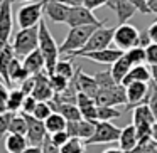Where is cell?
I'll list each match as a JSON object with an SVG mask.
<instances>
[{
  "label": "cell",
  "mask_w": 157,
  "mask_h": 153,
  "mask_svg": "<svg viewBox=\"0 0 157 153\" xmlns=\"http://www.w3.org/2000/svg\"><path fill=\"white\" fill-rule=\"evenodd\" d=\"M39 51H41L42 57L46 61V72L48 74H52L54 72V67L59 61V46L58 42L54 41L51 31L48 29V24L46 20L39 22Z\"/></svg>",
  "instance_id": "obj_1"
},
{
  "label": "cell",
  "mask_w": 157,
  "mask_h": 153,
  "mask_svg": "<svg viewBox=\"0 0 157 153\" xmlns=\"http://www.w3.org/2000/svg\"><path fill=\"white\" fill-rule=\"evenodd\" d=\"M96 29H98L96 25H86V27H73V29H69L64 42L59 46V52L69 56V54H73V52L81 51Z\"/></svg>",
  "instance_id": "obj_2"
},
{
  "label": "cell",
  "mask_w": 157,
  "mask_h": 153,
  "mask_svg": "<svg viewBox=\"0 0 157 153\" xmlns=\"http://www.w3.org/2000/svg\"><path fill=\"white\" fill-rule=\"evenodd\" d=\"M12 47H14V52L19 59L27 57L31 52H34L39 47V25L31 29H21L14 35Z\"/></svg>",
  "instance_id": "obj_3"
},
{
  "label": "cell",
  "mask_w": 157,
  "mask_h": 153,
  "mask_svg": "<svg viewBox=\"0 0 157 153\" xmlns=\"http://www.w3.org/2000/svg\"><path fill=\"white\" fill-rule=\"evenodd\" d=\"M48 0H36L32 4H25L17 10L15 20H17L21 29H31V27H37L39 22L42 20L44 15V5Z\"/></svg>",
  "instance_id": "obj_4"
},
{
  "label": "cell",
  "mask_w": 157,
  "mask_h": 153,
  "mask_svg": "<svg viewBox=\"0 0 157 153\" xmlns=\"http://www.w3.org/2000/svg\"><path fill=\"white\" fill-rule=\"evenodd\" d=\"M113 34H115V27H106V25H101L98 27L93 35L90 37V41L86 42V46L78 52H73L69 54V59L73 57H79L81 54H86V52H95V51H103V49H108L110 44L113 42Z\"/></svg>",
  "instance_id": "obj_5"
},
{
  "label": "cell",
  "mask_w": 157,
  "mask_h": 153,
  "mask_svg": "<svg viewBox=\"0 0 157 153\" xmlns=\"http://www.w3.org/2000/svg\"><path fill=\"white\" fill-rule=\"evenodd\" d=\"M139 34L140 31L132 24H122L118 27H115V34H113V44L118 51L127 52L132 47H137L139 42Z\"/></svg>",
  "instance_id": "obj_6"
},
{
  "label": "cell",
  "mask_w": 157,
  "mask_h": 153,
  "mask_svg": "<svg viewBox=\"0 0 157 153\" xmlns=\"http://www.w3.org/2000/svg\"><path fill=\"white\" fill-rule=\"evenodd\" d=\"M69 29L73 27H86V25H96V27H101L105 25V20H100L93 10L83 7H71L69 9V15H68V22Z\"/></svg>",
  "instance_id": "obj_7"
},
{
  "label": "cell",
  "mask_w": 157,
  "mask_h": 153,
  "mask_svg": "<svg viewBox=\"0 0 157 153\" xmlns=\"http://www.w3.org/2000/svg\"><path fill=\"white\" fill-rule=\"evenodd\" d=\"M96 106H110V108H117V106H127V93L125 86L117 84L108 89H100L98 94L95 98Z\"/></svg>",
  "instance_id": "obj_8"
},
{
  "label": "cell",
  "mask_w": 157,
  "mask_h": 153,
  "mask_svg": "<svg viewBox=\"0 0 157 153\" xmlns=\"http://www.w3.org/2000/svg\"><path fill=\"white\" fill-rule=\"evenodd\" d=\"M120 133H122V128L112 125V123H106V121H96V129H95V135L88 140L86 146L90 145H106V143H113V141H118L120 138Z\"/></svg>",
  "instance_id": "obj_9"
},
{
  "label": "cell",
  "mask_w": 157,
  "mask_h": 153,
  "mask_svg": "<svg viewBox=\"0 0 157 153\" xmlns=\"http://www.w3.org/2000/svg\"><path fill=\"white\" fill-rule=\"evenodd\" d=\"M127 93V109H133L140 104H147L149 101L150 86L149 82H132L125 88Z\"/></svg>",
  "instance_id": "obj_10"
},
{
  "label": "cell",
  "mask_w": 157,
  "mask_h": 153,
  "mask_svg": "<svg viewBox=\"0 0 157 153\" xmlns=\"http://www.w3.org/2000/svg\"><path fill=\"white\" fill-rule=\"evenodd\" d=\"M22 115H24V113H22ZM24 118H25V121H27V135H25V138H27L29 145L39 146V148H41L44 140H46V136H48L44 121L36 119L32 115H24Z\"/></svg>",
  "instance_id": "obj_11"
},
{
  "label": "cell",
  "mask_w": 157,
  "mask_h": 153,
  "mask_svg": "<svg viewBox=\"0 0 157 153\" xmlns=\"http://www.w3.org/2000/svg\"><path fill=\"white\" fill-rule=\"evenodd\" d=\"M71 81L76 84V88H78L79 93H83V94L90 96L91 99L96 98V94H98L100 88H98V82L95 81V76L91 78V76L85 74V72L81 71V67L78 66V67H76V74H75V78H73Z\"/></svg>",
  "instance_id": "obj_12"
},
{
  "label": "cell",
  "mask_w": 157,
  "mask_h": 153,
  "mask_svg": "<svg viewBox=\"0 0 157 153\" xmlns=\"http://www.w3.org/2000/svg\"><path fill=\"white\" fill-rule=\"evenodd\" d=\"M14 29V14H12V0H7L0 7V42L9 44V39Z\"/></svg>",
  "instance_id": "obj_13"
},
{
  "label": "cell",
  "mask_w": 157,
  "mask_h": 153,
  "mask_svg": "<svg viewBox=\"0 0 157 153\" xmlns=\"http://www.w3.org/2000/svg\"><path fill=\"white\" fill-rule=\"evenodd\" d=\"M68 5H64L61 0H48L44 5V15L54 24H66L69 15Z\"/></svg>",
  "instance_id": "obj_14"
},
{
  "label": "cell",
  "mask_w": 157,
  "mask_h": 153,
  "mask_svg": "<svg viewBox=\"0 0 157 153\" xmlns=\"http://www.w3.org/2000/svg\"><path fill=\"white\" fill-rule=\"evenodd\" d=\"M36 86L34 91H32L31 96H34L36 101H42V103H49L52 98H54V91H52L51 84H49V74L46 72H41V74H36Z\"/></svg>",
  "instance_id": "obj_15"
},
{
  "label": "cell",
  "mask_w": 157,
  "mask_h": 153,
  "mask_svg": "<svg viewBox=\"0 0 157 153\" xmlns=\"http://www.w3.org/2000/svg\"><path fill=\"white\" fill-rule=\"evenodd\" d=\"M123 56L122 51H118L117 47H108V49H103V51H95V52H86V54H81L79 57H85L90 59L93 62H98V64H115L120 57Z\"/></svg>",
  "instance_id": "obj_16"
},
{
  "label": "cell",
  "mask_w": 157,
  "mask_h": 153,
  "mask_svg": "<svg viewBox=\"0 0 157 153\" xmlns=\"http://www.w3.org/2000/svg\"><path fill=\"white\" fill-rule=\"evenodd\" d=\"M137 143H139V136H137V128L133 125H127L125 128H122L118 138V148L123 153H132L135 150Z\"/></svg>",
  "instance_id": "obj_17"
},
{
  "label": "cell",
  "mask_w": 157,
  "mask_h": 153,
  "mask_svg": "<svg viewBox=\"0 0 157 153\" xmlns=\"http://www.w3.org/2000/svg\"><path fill=\"white\" fill-rule=\"evenodd\" d=\"M14 57H17V56H15V52H14L12 44H5L4 49H2V52H0V78H2L4 84H7V86L12 84L10 78H9V67H10Z\"/></svg>",
  "instance_id": "obj_18"
},
{
  "label": "cell",
  "mask_w": 157,
  "mask_h": 153,
  "mask_svg": "<svg viewBox=\"0 0 157 153\" xmlns=\"http://www.w3.org/2000/svg\"><path fill=\"white\" fill-rule=\"evenodd\" d=\"M152 81V74H150V67H147L145 64L133 66L130 69V72L125 76V79L122 81V86H128L132 82H149Z\"/></svg>",
  "instance_id": "obj_19"
},
{
  "label": "cell",
  "mask_w": 157,
  "mask_h": 153,
  "mask_svg": "<svg viewBox=\"0 0 157 153\" xmlns=\"http://www.w3.org/2000/svg\"><path fill=\"white\" fill-rule=\"evenodd\" d=\"M22 64H24L25 71H27L31 76L41 74V72H44V69H46V61H44V57H42V54H41L39 49H36V51L31 52L27 57H24V62H22Z\"/></svg>",
  "instance_id": "obj_20"
},
{
  "label": "cell",
  "mask_w": 157,
  "mask_h": 153,
  "mask_svg": "<svg viewBox=\"0 0 157 153\" xmlns=\"http://www.w3.org/2000/svg\"><path fill=\"white\" fill-rule=\"evenodd\" d=\"M113 12L117 14V22H118V25H122V24H127V22L135 15L137 9L133 7L130 2H127V0H115Z\"/></svg>",
  "instance_id": "obj_21"
},
{
  "label": "cell",
  "mask_w": 157,
  "mask_h": 153,
  "mask_svg": "<svg viewBox=\"0 0 157 153\" xmlns=\"http://www.w3.org/2000/svg\"><path fill=\"white\" fill-rule=\"evenodd\" d=\"M27 138L22 135H14V133H9L5 136V150L7 153H22L24 150H27Z\"/></svg>",
  "instance_id": "obj_22"
},
{
  "label": "cell",
  "mask_w": 157,
  "mask_h": 153,
  "mask_svg": "<svg viewBox=\"0 0 157 153\" xmlns=\"http://www.w3.org/2000/svg\"><path fill=\"white\" fill-rule=\"evenodd\" d=\"M130 69H132V64L127 61L125 56H122L115 64H112L110 72H112V76H113V79H115L117 84H122V81L125 79V76L130 72Z\"/></svg>",
  "instance_id": "obj_23"
},
{
  "label": "cell",
  "mask_w": 157,
  "mask_h": 153,
  "mask_svg": "<svg viewBox=\"0 0 157 153\" xmlns=\"http://www.w3.org/2000/svg\"><path fill=\"white\" fill-rule=\"evenodd\" d=\"M66 125H68V121H66L64 116L59 115V113H52V115L44 121V126H46L48 135H54V133H59V131H66Z\"/></svg>",
  "instance_id": "obj_24"
},
{
  "label": "cell",
  "mask_w": 157,
  "mask_h": 153,
  "mask_svg": "<svg viewBox=\"0 0 157 153\" xmlns=\"http://www.w3.org/2000/svg\"><path fill=\"white\" fill-rule=\"evenodd\" d=\"M24 98H25V94L21 89H10L9 91V99H7V111H10V113L21 111Z\"/></svg>",
  "instance_id": "obj_25"
},
{
  "label": "cell",
  "mask_w": 157,
  "mask_h": 153,
  "mask_svg": "<svg viewBox=\"0 0 157 153\" xmlns=\"http://www.w3.org/2000/svg\"><path fill=\"white\" fill-rule=\"evenodd\" d=\"M52 74H59V76H63V78H66L68 81H71V79L75 78V74H76L75 66H73L71 59H63V61H58V64H56L54 72H52Z\"/></svg>",
  "instance_id": "obj_26"
},
{
  "label": "cell",
  "mask_w": 157,
  "mask_h": 153,
  "mask_svg": "<svg viewBox=\"0 0 157 153\" xmlns=\"http://www.w3.org/2000/svg\"><path fill=\"white\" fill-rule=\"evenodd\" d=\"M95 129H96V121L81 119V121H78V138L83 140V141H88L95 135Z\"/></svg>",
  "instance_id": "obj_27"
},
{
  "label": "cell",
  "mask_w": 157,
  "mask_h": 153,
  "mask_svg": "<svg viewBox=\"0 0 157 153\" xmlns=\"http://www.w3.org/2000/svg\"><path fill=\"white\" fill-rule=\"evenodd\" d=\"M59 150L61 153H86V143L79 138H69Z\"/></svg>",
  "instance_id": "obj_28"
},
{
  "label": "cell",
  "mask_w": 157,
  "mask_h": 153,
  "mask_svg": "<svg viewBox=\"0 0 157 153\" xmlns=\"http://www.w3.org/2000/svg\"><path fill=\"white\" fill-rule=\"evenodd\" d=\"M123 56L127 57V61L133 66H140V64H145V49L142 47H132L130 51L123 52Z\"/></svg>",
  "instance_id": "obj_29"
},
{
  "label": "cell",
  "mask_w": 157,
  "mask_h": 153,
  "mask_svg": "<svg viewBox=\"0 0 157 153\" xmlns=\"http://www.w3.org/2000/svg\"><path fill=\"white\" fill-rule=\"evenodd\" d=\"M9 133H14V135H22L25 136L27 135V121H25L24 115H15L12 118V123H10V128H9Z\"/></svg>",
  "instance_id": "obj_30"
},
{
  "label": "cell",
  "mask_w": 157,
  "mask_h": 153,
  "mask_svg": "<svg viewBox=\"0 0 157 153\" xmlns=\"http://www.w3.org/2000/svg\"><path fill=\"white\" fill-rule=\"evenodd\" d=\"M49 84H51L54 94H63V93L68 89L69 81L66 78H63V76H59V74H49Z\"/></svg>",
  "instance_id": "obj_31"
},
{
  "label": "cell",
  "mask_w": 157,
  "mask_h": 153,
  "mask_svg": "<svg viewBox=\"0 0 157 153\" xmlns=\"http://www.w3.org/2000/svg\"><path fill=\"white\" fill-rule=\"evenodd\" d=\"M122 116V111L117 108H110V106H98V118L96 121H106L110 123L112 119H117Z\"/></svg>",
  "instance_id": "obj_32"
},
{
  "label": "cell",
  "mask_w": 157,
  "mask_h": 153,
  "mask_svg": "<svg viewBox=\"0 0 157 153\" xmlns=\"http://www.w3.org/2000/svg\"><path fill=\"white\" fill-rule=\"evenodd\" d=\"M95 81L98 82V88L100 89H108V88H113V86H117L115 79H113L112 72L108 71H100L95 74Z\"/></svg>",
  "instance_id": "obj_33"
},
{
  "label": "cell",
  "mask_w": 157,
  "mask_h": 153,
  "mask_svg": "<svg viewBox=\"0 0 157 153\" xmlns=\"http://www.w3.org/2000/svg\"><path fill=\"white\" fill-rule=\"evenodd\" d=\"M155 150H157V143L150 136H147V138L139 140V143H137L135 150L132 153H155Z\"/></svg>",
  "instance_id": "obj_34"
},
{
  "label": "cell",
  "mask_w": 157,
  "mask_h": 153,
  "mask_svg": "<svg viewBox=\"0 0 157 153\" xmlns=\"http://www.w3.org/2000/svg\"><path fill=\"white\" fill-rule=\"evenodd\" d=\"M51 115H52V109H51V106H49V103H42V101H39L37 104H36V109H34V113H32V116H34L36 119H39V121H46Z\"/></svg>",
  "instance_id": "obj_35"
},
{
  "label": "cell",
  "mask_w": 157,
  "mask_h": 153,
  "mask_svg": "<svg viewBox=\"0 0 157 153\" xmlns=\"http://www.w3.org/2000/svg\"><path fill=\"white\" fill-rule=\"evenodd\" d=\"M14 116H15V113H10V111L0 115V138H4L9 133V128H10V123Z\"/></svg>",
  "instance_id": "obj_36"
},
{
  "label": "cell",
  "mask_w": 157,
  "mask_h": 153,
  "mask_svg": "<svg viewBox=\"0 0 157 153\" xmlns=\"http://www.w3.org/2000/svg\"><path fill=\"white\" fill-rule=\"evenodd\" d=\"M147 104H149L150 111L155 116V121H157V86L154 82H150V93H149V101H147Z\"/></svg>",
  "instance_id": "obj_37"
},
{
  "label": "cell",
  "mask_w": 157,
  "mask_h": 153,
  "mask_svg": "<svg viewBox=\"0 0 157 153\" xmlns=\"http://www.w3.org/2000/svg\"><path fill=\"white\" fill-rule=\"evenodd\" d=\"M36 104H37V101H36L34 96H25L24 103H22V108H21V113H24V115H32L34 109H36Z\"/></svg>",
  "instance_id": "obj_38"
},
{
  "label": "cell",
  "mask_w": 157,
  "mask_h": 153,
  "mask_svg": "<svg viewBox=\"0 0 157 153\" xmlns=\"http://www.w3.org/2000/svg\"><path fill=\"white\" fill-rule=\"evenodd\" d=\"M145 62L150 66L157 64V44H154V42L145 49Z\"/></svg>",
  "instance_id": "obj_39"
},
{
  "label": "cell",
  "mask_w": 157,
  "mask_h": 153,
  "mask_svg": "<svg viewBox=\"0 0 157 153\" xmlns=\"http://www.w3.org/2000/svg\"><path fill=\"white\" fill-rule=\"evenodd\" d=\"M49 138H51L52 145L58 146V148H61V146L69 140V135L66 131H59V133H54V135H49Z\"/></svg>",
  "instance_id": "obj_40"
},
{
  "label": "cell",
  "mask_w": 157,
  "mask_h": 153,
  "mask_svg": "<svg viewBox=\"0 0 157 153\" xmlns=\"http://www.w3.org/2000/svg\"><path fill=\"white\" fill-rule=\"evenodd\" d=\"M7 99H9V91L5 84L0 86V115L7 113Z\"/></svg>",
  "instance_id": "obj_41"
},
{
  "label": "cell",
  "mask_w": 157,
  "mask_h": 153,
  "mask_svg": "<svg viewBox=\"0 0 157 153\" xmlns=\"http://www.w3.org/2000/svg\"><path fill=\"white\" fill-rule=\"evenodd\" d=\"M127 2H130V4H132L133 7H135L137 10L140 12V14H144V15L150 14V9H149L147 0H127Z\"/></svg>",
  "instance_id": "obj_42"
},
{
  "label": "cell",
  "mask_w": 157,
  "mask_h": 153,
  "mask_svg": "<svg viewBox=\"0 0 157 153\" xmlns=\"http://www.w3.org/2000/svg\"><path fill=\"white\" fill-rule=\"evenodd\" d=\"M34 86H36V79H34V76H31V78L27 79V81H24L21 84V91L24 93L25 96H31L32 94V91H34Z\"/></svg>",
  "instance_id": "obj_43"
},
{
  "label": "cell",
  "mask_w": 157,
  "mask_h": 153,
  "mask_svg": "<svg viewBox=\"0 0 157 153\" xmlns=\"http://www.w3.org/2000/svg\"><path fill=\"white\" fill-rule=\"evenodd\" d=\"M150 44H152V39H150L149 32H147V31H142V32L139 34V42H137V47L147 49Z\"/></svg>",
  "instance_id": "obj_44"
},
{
  "label": "cell",
  "mask_w": 157,
  "mask_h": 153,
  "mask_svg": "<svg viewBox=\"0 0 157 153\" xmlns=\"http://www.w3.org/2000/svg\"><path fill=\"white\" fill-rule=\"evenodd\" d=\"M42 153H61V150L58 148V146H54L52 145V141H51V138H49V135L46 136V140H44V143H42Z\"/></svg>",
  "instance_id": "obj_45"
},
{
  "label": "cell",
  "mask_w": 157,
  "mask_h": 153,
  "mask_svg": "<svg viewBox=\"0 0 157 153\" xmlns=\"http://www.w3.org/2000/svg\"><path fill=\"white\" fill-rule=\"evenodd\" d=\"M83 5L90 10H96V9L106 5V0H83Z\"/></svg>",
  "instance_id": "obj_46"
},
{
  "label": "cell",
  "mask_w": 157,
  "mask_h": 153,
  "mask_svg": "<svg viewBox=\"0 0 157 153\" xmlns=\"http://www.w3.org/2000/svg\"><path fill=\"white\" fill-rule=\"evenodd\" d=\"M66 133L69 135V138H78V121H68Z\"/></svg>",
  "instance_id": "obj_47"
},
{
  "label": "cell",
  "mask_w": 157,
  "mask_h": 153,
  "mask_svg": "<svg viewBox=\"0 0 157 153\" xmlns=\"http://www.w3.org/2000/svg\"><path fill=\"white\" fill-rule=\"evenodd\" d=\"M147 32H149V35H150L154 44H157V20L154 22V24H150V27L147 29Z\"/></svg>",
  "instance_id": "obj_48"
},
{
  "label": "cell",
  "mask_w": 157,
  "mask_h": 153,
  "mask_svg": "<svg viewBox=\"0 0 157 153\" xmlns=\"http://www.w3.org/2000/svg\"><path fill=\"white\" fill-rule=\"evenodd\" d=\"M68 7H83V0H61Z\"/></svg>",
  "instance_id": "obj_49"
},
{
  "label": "cell",
  "mask_w": 157,
  "mask_h": 153,
  "mask_svg": "<svg viewBox=\"0 0 157 153\" xmlns=\"http://www.w3.org/2000/svg\"><path fill=\"white\" fill-rule=\"evenodd\" d=\"M147 4H149L150 14H155L157 15V0H147Z\"/></svg>",
  "instance_id": "obj_50"
},
{
  "label": "cell",
  "mask_w": 157,
  "mask_h": 153,
  "mask_svg": "<svg viewBox=\"0 0 157 153\" xmlns=\"http://www.w3.org/2000/svg\"><path fill=\"white\" fill-rule=\"evenodd\" d=\"M150 74H152V82L157 86V64L150 66Z\"/></svg>",
  "instance_id": "obj_51"
},
{
  "label": "cell",
  "mask_w": 157,
  "mask_h": 153,
  "mask_svg": "<svg viewBox=\"0 0 157 153\" xmlns=\"http://www.w3.org/2000/svg\"><path fill=\"white\" fill-rule=\"evenodd\" d=\"M22 153H42V148H39V146H27V150H24Z\"/></svg>",
  "instance_id": "obj_52"
},
{
  "label": "cell",
  "mask_w": 157,
  "mask_h": 153,
  "mask_svg": "<svg viewBox=\"0 0 157 153\" xmlns=\"http://www.w3.org/2000/svg\"><path fill=\"white\" fill-rule=\"evenodd\" d=\"M150 138H152L154 141L157 143V123H155V125L152 126V133H150Z\"/></svg>",
  "instance_id": "obj_53"
},
{
  "label": "cell",
  "mask_w": 157,
  "mask_h": 153,
  "mask_svg": "<svg viewBox=\"0 0 157 153\" xmlns=\"http://www.w3.org/2000/svg\"><path fill=\"white\" fill-rule=\"evenodd\" d=\"M103 153H123V151L120 148H106Z\"/></svg>",
  "instance_id": "obj_54"
},
{
  "label": "cell",
  "mask_w": 157,
  "mask_h": 153,
  "mask_svg": "<svg viewBox=\"0 0 157 153\" xmlns=\"http://www.w3.org/2000/svg\"><path fill=\"white\" fill-rule=\"evenodd\" d=\"M36 0H12V4H32Z\"/></svg>",
  "instance_id": "obj_55"
},
{
  "label": "cell",
  "mask_w": 157,
  "mask_h": 153,
  "mask_svg": "<svg viewBox=\"0 0 157 153\" xmlns=\"http://www.w3.org/2000/svg\"><path fill=\"white\" fill-rule=\"evenodd\" d=\"M106 7L113 10V7H115V0H106Z\"/></svg>",
  "instance_id": "obj_56"
},
{
  "label": "cell",
  "mask_w": 157,
  "mask_h": 153,
  "mask_svg": "<svg viewBox=\"0 0 157 153\" xmlns=\"http://www.w3.org/2000/svg\"><path fill=\"white\" fill-rule=\"evenodd\" d=\"M4 46H5L4 42H0V52H2V49H4Z\"/></svg>",
  "instance_id": "obj_57"
},
{
  "label": "cell",
  "mask_w": 157,
  "mask_h": 153,
  "mask_svg": "<svg viewBox=\"0 0 157 153\" xmlns=\"http://www.w3.org/2000/svg\"><path fill=\"white\" fill-rule=\"evenodd\" d=\"M5 2H7V0H0V7H2V5L5 4Z\"/></svg>",
  "instance_id": "obj_58"
}]
</instances>
